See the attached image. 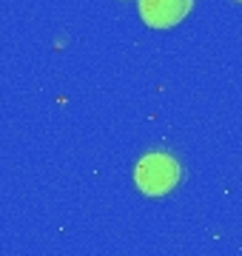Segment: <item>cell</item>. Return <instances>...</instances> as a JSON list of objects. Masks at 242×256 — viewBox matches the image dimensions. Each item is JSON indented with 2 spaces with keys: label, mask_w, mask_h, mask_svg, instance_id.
Listing matches in <instances>:
<instances>
[{
  "label": "cell",
  "mask_w": 242,
  "mask_h": 256,
  "mask_svg": "<svg viewBox=\"0 0 242 256\" xmlns=\"http://www.w3.org/2000/svg\"><path fill=\"white\" fill-rule=\"evenodd\" d=\"M137 185H140L142 194H148V196H162L168 194L180 180V165L171 160L168 154H148L137 165Z\"/></svg>",
  "instance_id": "cell-1"
},
{
  "label": "cell",
  "mask_w": 242,
  "mask_h": 256,
  "mask_svg": "<svg viewBox=\"0 0 242 256\" xmlns=\"http://www.w3.org/2000/svg\"><path fill=\"white\" fill-rule=\"evenodd\" d=\"M191 12V0H140L142 20L154 28H168Z\"/></svg>",
  "instance_id": "cell-2"
}]
</instances>
